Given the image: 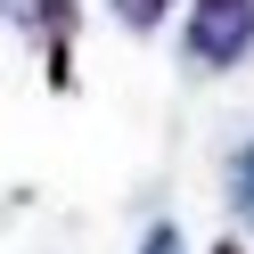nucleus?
Listing matches in <instances>:
<instances>
[{
	"label": "nucleus",
	"instance_id": "7ed1b4c3",
	"mask_svg": "<svg viewBox=\"0 0 254 254\" xmlns=\"http://www.w3.org/2000/svg\"><path fill=\"white\" fill-rule=\"evenodd\" d=\"M230 213H238V221L254 230V139H246V148L230 156Z\"/></svg>",
	"mask_w": 254,
	"mask_h": 254
},
{
	"label": "nucleus",
	"instance_id": "39448f33",
	"mask_svg": "<svg viewBox=\"0 0 254 254\" xmlns=\"http://www.w3.org/2000/svg\"><path fill=\"white\" fill-rule=\"evenodd\" d=\"M139 254H189V238H181V230H172V221H156V230H148V238H139Z\"/></svg>",
	"mask_w": 254,
	"mask_h": 254
},
{
	"label": "nucleus",
	"instance_id": "423d86ee",
	"mask_svg": "<svg viewBox=\"0 0 254 254\" xmlns=\"http://www.w3.org/2000/svg\"><path fill=\"white\" fill-rule=\"evenodd\" d=\"M213 254H246V246H238V238H221V246H213Z\"/></svg>",
	"mask_w": 254,
	"mask_h": 254
},
{
	"label": "nucleus",
	"instance_id": "f03ea898",
	"mask_svg": "<svg viewBox=\"0 0 254 254\" xmlns=\"http://www.w3.org/2000/svg\"><path fill=\"white\" fill-rule=\"evenodd\" d=\"M0 8H8V25L41 50L50 90H74V25H82V8H74V0H0Z\"/></svg>",
	"mask_w": 254,
	"mask_h": 254
},
{
	"label": "nucleus",
	"instance_id": "f257e3e1",
	"mask_svg": "<svg viewBox=\"0 0 254 254\" xmlns=\"http://www.w3.org/2000/svg\"><path fill=\"white\" fill-rule=\"evenodd\" d=\"M246 50H254V0H197L189 8V25H181L189 66L221 74V66H246Z\"/></svg>",
	"mask_w": 254,
	"mask_h": 254
},
{
	"label": "nucleus",
	"instance_id": "20e7f679",
	"mask_svg": "<svg viewBox=\"0 0 254 254\" xmlns=\"http://www.w3.org/2000/svg\"><path fill=\"white\" fill-rule=\"evenodd\" d=\"M107 8L123 17V33H156V25H164L172 8H181V0H107Z\"/></svg>",
	"mask_w": 254,
	"mask_h": 254
}]
</instances>
